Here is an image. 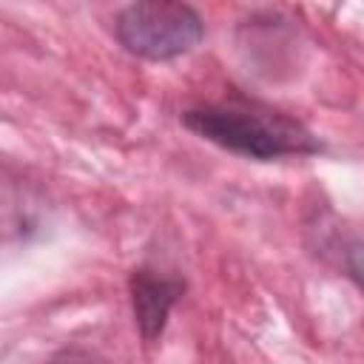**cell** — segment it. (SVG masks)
Instances as JSON below:
<instances>
[{
  "instance_id": "1",
  "label": "cell",
  "mask_w": 364,
  "mask_h": 364,
  "mask_svg": "<svg viewBox=\"0 0 364 364\" xmlns=\"http://www.w3.org/2000/svg\"><path fill=\"white\" fill-rule=\"evenodd\" d=\"M182 122L196 136L259 162L307 156L321 148L299 119L245 100L193 105L182 114Z\"/></svg>"
},
{
  "instance_id": "2",
  "label": "cell",
  "mask_w": 364,
  "mask_h": 364,
  "mask_svg": "<svg viewBox=\"0 0 364 364\" xmlns=\"http://www.w3.org/2000/svg\"><path fill=\"white\" fill-rule=\"evenodd\" d=\"M114 34L125 51L142 60L165 63L196 48L205 34V23L188 3L142 0L117 14Z\"/></svg>"
},
{
  "instance_id": "4",
  "label": "cell",
  "mask_w": 364,
  "mask_h": 364,
  "mask_svg": "<svg viewBox=\"0 0 364 364\" xmlns=\"http://www.w3.org/2000/svg\"><path fill=\"white\" fill-rule=\"evenodd\" d=\"M48 364H105L100 355L88 353V350H77V347H68V350H60L57 355L48 358Z\"/></svg>"
},
{
  "instance_id": "3",
  "label": "cell",
  "mask_w": 364,
  "mask_h": 364,
  "mask_svg": "<svg viewBox=\"0 0 364 364\" xmlns=\"http://www.w3.org/2000/svg\"><path fill=\"white\" fill-rule=\"evenodd\" d=\"M179 296H182V282L173 276H165L151 267H136L131 273V304L145 344H154L162 336L171 307L176 304Z\"/></svg>"
}]
</instances>
